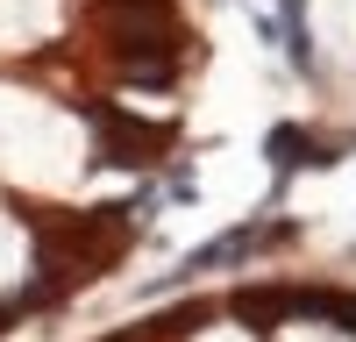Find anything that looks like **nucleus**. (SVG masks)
I'll use <instances>...</instances> for the list:
<instances>
[{"instance_id":"nucleus-1","label":"nucleus","mask_w":356,"mask_h":342,"mask_svg":"<svg viewBox=\"0 0 356 342\" xmlns=\"http://www.w3.org/2000/svg\"><path fill=\"white\" fill-rule=\"evenodd\" d=\"M271 157H278V171H300V164H328V142H321V136H307L300 122H285V129H271Z\"/></svg>"}]
</instances>
